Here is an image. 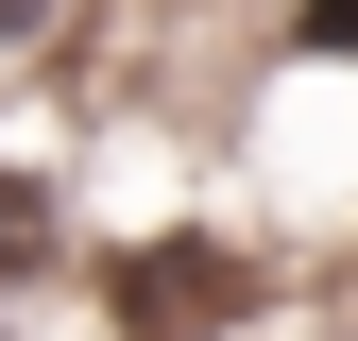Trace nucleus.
Here are the masks:
<instances>
[{
    "instance_id": "obj_3",
    "label": "nucleus",
    "mask_w": 358,
    "mask_h": 341,
    "mask_svg": "<svg viewBox=\"0 0 358 341\" xmlns=\"http://www.w3.org/2000/svg\"><path fill=\"white\" fill-rule=\"evenodd\" d=\"M0 34H52V0H0Z\"/></svg>"
},
{
    "instance_id": "obj_2",
    "label": "nucleus",
    "mask_w": 358,
    "mask_h": 341,
    "mask_svg": "<svg viewBox=\"0 0 358 341\" xmlns=\"http://www.w3.org/2000/svg\"><path fill=\"white\" fill-rule=\"evenodd\" d=\"M290 34H307V52H341V68H358V0H290Z\"/></svg>"
},
{
    "instance_id": "obj_1",
    "label": "nucleus",
    "mask_w": 358,
    "mask_h": 341,
    "mask_svg": "<svg viewBox=\"0 0 358 341\" xmlns=\"http://www.w3.org/2000/svg\"><path fill=\"white\" fill-rule=\"evenodd\" d=\"M17 256H52V188H34V170H0V273H17Z\"/></svg>"
}]
</instances>
